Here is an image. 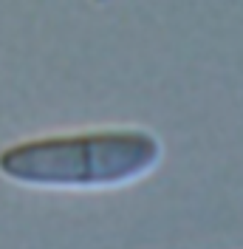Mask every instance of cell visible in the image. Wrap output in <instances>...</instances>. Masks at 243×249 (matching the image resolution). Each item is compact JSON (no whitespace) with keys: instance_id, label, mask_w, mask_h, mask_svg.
Wrapping results in <instances>:
<instances>
[{"instance_id":"6da1fadb","label":"cell","mask_w":243,"mask_h":249,"mask_svg":"<svg viewBox=\"0 0 243 249\" xmlns=\"http://www.w3.org/2000/svg\"><path fill=\"white\" fill-rule=\"evenodd\" d=\"M158 159L161 142L150 130H88L17 142L0 150V173L26 187L93 190L130 184Z\"/></svg>"}]
</instances>
